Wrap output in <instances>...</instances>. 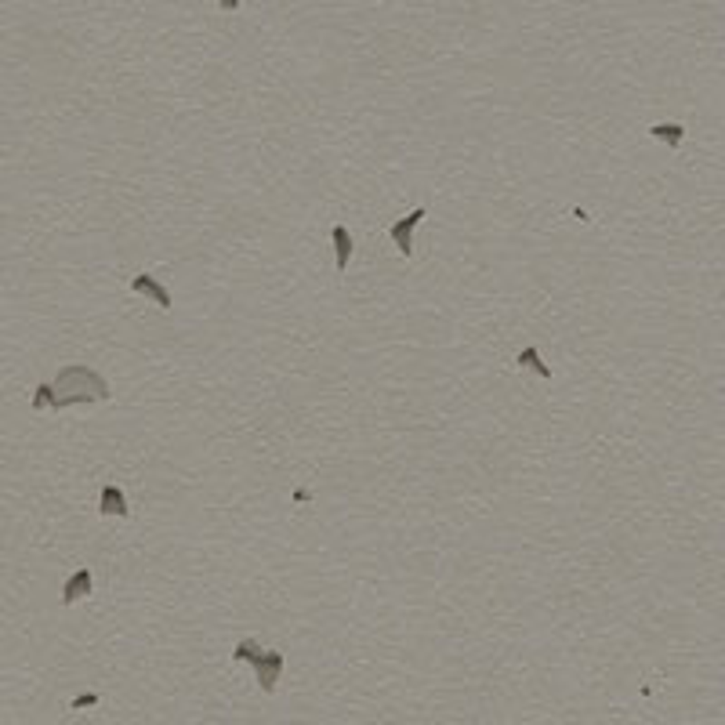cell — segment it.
I'll list each match as a JSON object with an SVG mask.
<instances>
[{
	"instance_id": "8",
	"label": "cell",
	"mask_w": 725,
	"mask_h": 725,
	"mask_svg": "<svg viewBox=\"0 0 725 725\" xmlns=\"http://www.w3.org/2000/svg\"><path fill=\"white\" fill-rule=\"evenodd\" d=\"M519 366H530L533 373H540L544 381H552V366H547V363L540 359V352H537L533 345H526V348H522V352H519Z\"/></svg>"
},
{
	"instance_id": "9",
	"label": "cell",
	"mask_w": 725,
	"mask_h": 725,
	"mask_svg": "<svg viewBox=\"0 0 725 725\" xmlns=\"http://www.w3.org/2000/svg\"><path fill=\"white\" fill-rule=\"evenodd\" d=\"M47 407H55V388H51V385H40L37 395H33V410H47Z\"/></svg>"
},
{
	"instance_id": "2",
	"label": "cell",
	"mask_w": 725,
	"mask_h": 725,
	"mask_svg": "<svg viewBox=\"0 0 725 725\" xmlns=\"http://www.w3.org/2000/svg\"><path fill=\"white\" fill-rule=\"evenodd\" d=\"M428 214V207H414L407 218H399L395 225H392V240H395V247H399V254H414V229H417V221Z\"/></svg>"
},
{
	"instance_id": "7",
	"label": "cell",
	"mask_w": 725,
	"mask_h": 725,
	"mask_svg": "<svg viewBox=\"0 0 725 725\" xmlns=\"http://www.w3.org/2000/svg\"><path fill=\"white\" fill-rule=\"evenodd\" d=\"M334 251H337V272H345L348 258H352V236H348L345 225H334Z\"/></svg>"
},
{
	"instance_id": "11",
	"label": "cell",
	"mask_w": 725,
	"mask_h": 725,
	"mask_svg": "<svg viewBox=\"0 0 725 725\" xmlns=\"http://www.w3.org/2000/svg\"><path fill=\"white\" fill-rule=\"evenodd\" d=\"M91 704H94V696H77V704H73V707H91Z\"/></svg>"
},
{
	"instance_id": "3",
	"label": "cell",
	"mask_w": 725,
	"mask_h": 725,
	"mask_svg": "<svg viewBox=\"0 0 725 725\" xmlns=\"http://www.w3.org/2000/svg\"><path fill=\"white\" fill-rule=\"evenodd\" d=\"M131 290H135V294H149V297H153V302H156L160 309H171V290H167L160 280L145 276V272H138V276L131 280Z\"/></svg>"
},
{
	"instance_id": "4",
	"label": "cell",
	"mask_w": 725,
	"mask_h": 725,
	"mask_svg": "<svg viewBox=\"0 0 725 725\" xmlns=\"http://www.w3.org/2000/svg\"><path fill=\"white\" fill-rule=\"evenodd\" d=\"M84 595H91V569H77L73 577L66 581V588H62V602L69 606V602H77V598H84Z\"/></svg>"
},
{
	"instance_id": "10",
	"label": "cell",
	"mask_w": 725,
	"mask_h": 725,
	"mask_svg": "<svg viewBox=\"0 0 725 725\" xmlns=\"http://www.w3.org/2000/svg\"><path fill=\"white\" fill-rule=\"evenodd\" d=\"M218 8H221V11H236L240 0H218Z\"/></svg>"
},
{
	"instance_id": "6",
	"label": "cell",
	"mask_w": 725,
	"mask_h": 725,
	"mask_svg": "<svg viewBox=\"0 0 725 725\" xmlns=\"http://www.w3.org/2000/svg\"><path fill=\"white\" fill-rule=\"evenodd\" d=\"M649 135L660 138V142H667V149H678L682 138H686V128H682V123H653Z\"/></svg>"
},
{
	"instance_id": "5",
	"label": "cell",
	"mask_w": 725,
	"mask_h": 725,
	"mask_svg": "<svg viewBox=\"0 0 725 725\" xmlns=\"http://www.w3.org/2000/svg\"><path fill=\"white\" fill-rule=\"evenodd\" d=\"M131 508H128V501H123V490L120 486H113V483H106L102 486V515H128Z\"/></svg>"
},
{
	"instance_id": "1",
	"label": "cell",
	"mask_w": 725,
	"mask_h": 725,
	"mask_svg": "<svg viewBox=\"0 0 725 725\" xmlns=\"http://www.w3.org/2000/svg\"><path fill=\"white\" fill-rule=\"evenodd\" d=\"M233 660H251L254 671H258V686L265 693L276 689L280 682V671H283V653H261V645L254 638H243L236 649H233Z\"/></svg>"
}]
</instances>
